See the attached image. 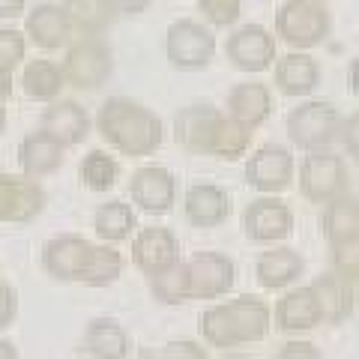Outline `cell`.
Instances as JSON below:
<instances>
[{
    "instance_id": "obj_23",
    "label": "cell",
    "mask_w": 359,
    "mask_h": 359,
    "mask_svg": "<svg viewBox=\"0 0 359 359\" xmlns=\"http://www.w3.org/2000/svg\"><path fill=\"white\" fill-rule=\"evenodd\" d=\"M273 111V93H269L266 84L257 81H243L228 93V114L233 120L245 123L249 129L261 126Z\"/></svg>"
},
{
    "instance_id": "obj_4",
    "label": "cell",
    "mask_w": 359,
    "mask_h": 359,
    "mask_svg": "<svg viewBox=\"0 0 359 359\" xmlns=\"http://www.w3.org/2000/svg\"><path fill=\"white\" fill-rule=\"evenodd\" d=\"M341 132V114L332 102L309 99L287 114V135L299 150H327Z\"/></svg>"
},
{
    "instance_id": "obj_9",
    "label": "cell",
    "mask_w": 359,
    "mask_h": 359,
    "mask_svg": "<svg viewBox=\"0 0 359 359\" xmlns=\"http://www.w3.org/2000/svg\"><path fill=\"white\" fill-rule=\"evenodd\" d=\"M224 54L240 72H266L276 63V39L261 25H245L228 36Z\"/></svg>"
},
{
    "instance_id": "obj_22",
    "label": "cell",
    "mask_w": 359,
    "mask_h": 359,
    "mask_svg": "<svg viewBox=\"0 0 359 359\" xmlns=\"http://www.w3.org/2000/svg\"><path fill=\"white\" fill-rule=\"evenodd\" d=\"M186 219L195 228H216L224 219L231 216V198L224 189L212 186V183H198L186 192Z\"/></svg>"
},
{
    "instance_id": "obj_1",
    "label": "cell",
    "mask_w": 359,
    "mask_h": 359,
    "mask_svg": "<svg viewBox=\"0 0 359 359\" xmlns=\"http://www.w3.org/2000/svg\"><path fill=\"white\" fill-rule=\"evenodd\" d=\"M96 129L123 156H150L162 147V120L132 99L114 96L99 108Z\"/></svg>"
},
{
    "instance_id": "obj_18",
    "label": "cell",
    "mask_w": 359,
    "mask_h": 359,
    "mask_svg": "<svg viewBox=\"0 0 359 359\" xmlns=\"http://www.w3.org/2000/svg\"><path fill=\"white\" fill-rule=\"evenodd\" d=\"M219 111L212 105H189L174 117V138L189 153L210 156L212 132L219 126Z\"/></svg>"
},
{
    "instance_id": "obj_5",
    "label": "cell",
    "mask_w": 359,
    "mask_h": 359,
    "mask_svg": "<svg viewBox=\"0 0 359 359\" xmlns=\"http://www.w3.org/2000/svg\"><path fill=\"white\" fill-rule=\"evenodd\" d=\"M60 69L66 84L78 90H99L114 69L108 42H102V36H81L78 42H69Z\"/></svg>"
},
{
    "instance_id": "obj_17",
    "label": "cell",
    "mask_w": 359,
    "mask_h": 359,
    "mask_svg": "<svg viewBox=\"0 0 359 359\" xmlns=\"http://www.w3.org/2000/svg\"><path fill=\"white\" fill-rule=\"evenodd\" d=\"M132 261L144 276H156L177 264V240L168 228H141L132 240Z\"/></svg>"
},
{
    "instance_id": "obj_8",
    "label": "cell",
    "mask_w": 359,
    "mask_h": 359,
    "mask_svg": "<svg viewBox=\"0 0 359 359\" xmlns=\"http://www.w3.org/2000/svg\"><path fill=\"white\" fill-rule=\"evenodd\" d=\"M245 180L264 195H278L294 183V156L282 144H264L245 162Z\"/></svg>"
},
{
    "instance_id": "obj_42",
    "label": "cell",
    "mask_w": 359,
    "mask_h": 359,
    "mask_svg": "<svg viewBox=\"0 0 359 359\" xmlns=\"http://www.w3.org/2000/svg\"><path fill=\"white\" fill-rule=\"evenodd\" d=\"M117 9V15H141L150 6V0H111Z\"/></svg>"
},
{
    "instance_id": "obj_37",
    "label": "cell",
    "mask_w": 359,
    "mask_h": 359,
    "mask_svg": "<svg viewBox=\"0 0 359 359\" xmlns=\"http://www.w3.org/2000/svg\"><path fill=\"white\" fill-rule=\"evenodd\" d=\"M332 261H335V273H341L347 278H356L359 276V240L335 245V249H332Z\"/></svg>"
},
{
    "instance_id": "obj_13",
    "label": "cell",
    "mask_w": 359,
    "mask_h": 359,
    "mask_svg": "<svg viewBox=\"0 0 359 359\" xmlns=\"http://www.w3.org/2000/svg\"><path fill=\"white\" fill-rule=\"evenodd\" d=\"M90 252H93V243H87L84 237H75V233H63V237H54L45 243L42 266L57 282H81Z\"/></svg>"
},
{
    "instance_id": "obj_26",
    "label": "cell",
    "mask_w": 359,
    "mask_h": 359,
    "mask_svg": "<svg viewBox=\"0 0 359 359\" xmlns=\"http://www.w3.org/2000/svg\"><path fill=\"white\" fill-rule=\"evenodd\" d=\"M302 273V257L282 245V249H269L255 261V276L261 287L266 290H278V287H287L290 282H297Z\"/></svg>"
},
{
    "instance_id": "obj_19",
    "label": "cell",
    "mask_w": 359,
    "mask_h": 359,
    "mask_svg": "<svg viewBox=\"0 0 359 359\" xmlns=\"http://www.w3.org/2000/svg\"><path fill=\"white\" fill-rule=\"evenodd\" d=\"M323 323H344L353 314V285L341 273H323L309 285Z\"/></svg>"
},
{
    "instance_id": "obj_21",
    "label": "cell",
    "mask_w": 359,
    "mask_h": 359,
    "mask_svg": "<svg viewBox=\"0 0 359 359\" xmlns=\"http://www.w3.org/2000/svg\"><path fill=\"white\" fill-rule=\"evenodd\" d=\"M63 144L54 141L51 135H45L42 129L39 132H30L21 138L18 144V165H21V174L25 177H48L54 174L57 168L63 165Z\"/></svg>"
},
{
    "instance_id": "obj_12",
    "label": "cell",
    "mask_w": 359,
    "mask_h": 359,
    "mask_svg": "<svg viewBox=\"0 0 359 359\" xmlns=\"http://www.w3.org/2000/svg\"><path fill=\"white\" fill-rule=\"evenodd\" d=\"M45 207V189L33 177L0 174V222L25 224L36 219Z\"/></svg>"
},
{
    "instance_id": "obj_48",
    "label": "cell",
    "mask_w": 359,
    "mask_h": 359,
    "mask_svg": "<svg viewBox=\"0 0 359 359\" xmlns=\"http://www.w3.org/2000/svg\"><path fill=\"white\" fill-rule=\"evenodd\" d=\"M224 359H249V356H224Z\"/></svg>"
},
{
    "instance_id": "obj_6",
    "label": "cell",
    "mask_w": 359,
    "mask_h": 359,
    "mask_svg": "<svg viewBox=\"0 0 359 359\" xmlns=\"http://www.w3.org/2000/svg\"><path fill=\"white\" fill-rule=\"evenodd\" d=\"M165 54L177 69H204L216 54V36L195 18H180L165 33Z\"/></svg>"
},
{
    "instance_id": "obj_35",
    "label": "cell",
    "mask_w": 359,
    "mask_h": 359,
    "mask_svg": "<svg viewBox=\"0 0 359 359\" xmlns=\"http://www.w3.org/2000/svg\"><path fill=\"white\" fill-rule=\"evenodd\" d=\"M27 54V39L21 30L13 27H0V72L13 75Z\"/></svg>"
},
{
    "instance_id": "obj_31",
    "label": "cell",
    "mask_w": 359,
    "mask_h": 359,
    "mask_svg": "<svg viewBox=\"0 0 359 359\" xmlns=\"http://www.w3.org/2000/svg\"><path fill=\"white\" fill-rule=\"evenodd\" d=\"M249 141H252V129L245 126V123L233 120L231 114L228 117H219V126L212 132V144H210V156H216V159H240L249 150Z\"/></svg>"
},
{
    "instance_id": "obj_7",
    "label": "cell",
    "mask_w": 359,
    "mask_h": 359,
    "mask_svg": "<svg viewBox=\"0 0 359 359\" xmlns=\"http://www.w3.org/2000/svg\"><path fill=\"white\" fill-rule=\"evenodd\" d=\"M347 186V165L330 150H311L299 168V192L311 204H327Z\"/></svg>"
},
{
    "instance_id": "obj_20",
    "label": "cell",
    "mask_w": 359,
    "mask_h": 359,
    "mask_svg": "<svg viewBox=\"0 0 359 359\" xmlns=\"http://www.w3.org/2000/svg\"><path fill=\"white\" fill-rule=\"evenodd\" d=\"M320 84V66L306 51H290L276 60V87L285 96H309Z\"/></svg>"
},
{
    "instance_id": "obj_38",
    "label": "cell",
    "mask_w": 359,
    "mask_h": 359,
    "mask_svg": "<svg viewBox=\"0 0 359 359\" xmlns=\"http://www.w3.org/2000/svg\"><path fill=\"white\" fill-rule=\"evenodd\" d=\"M156 359H207V351L195 341H171L162 347Z\"/></svg>"
},
{
    "instance_id": "obj_28",
    "label": "cell",
    "mask_w": 359,
    "mask_h": 359,
    "mask_svg": "<svg viewBox=\"0 0 359 359\" xmlns=\"http://www.w3.org/2000/svg\"><path fill=\"white\" fill-rule=\"evenodd\" d=\"M60 6L69 18L72 30H78L81 36H99L117 18V9L111 0H63Z\"/></svg>"
},
{
    "instance_id": "obj_46",
    "label": "cell",
    "mask_w": 359,
    "mask_h": 359,
    "mask_svg": "<svg viewBox=\"0 0 359 359\" xmlns=\"http://www.w3.org/2000/svg\"><path fill=\"white\" fill-rule=\"evenodd\" d=\"M351 90L359 96V57L351 60Z\"/></svg>"
},
{
    "instance_id": "obj_43",
    "label": "cell",
    "mask_w": 359,
    "mask_h": 359,
    "mask_svg": "<svg viewBox=\"0 0 359 359\" xmlns=\"http://www.w3.org/2000/svg\"><path fill=\"white\" fill-rule=\"evenodd\" d=\"M27 13V0H0V18H18Z\"/></svg>"
},
{
    "instance_id": "obj_14",
    "label": "cell",
    "mask_w": 359,
    "mask_h": 359,
    "mask_svg": "<svg viewBox=\"0 0 359 359\" xmlns=\"http://www.w3.org/2000/svg\"><path fill=\"white\" fill-rule=\"evenodd\" d=\"M294 231V212L273 195L257 198L245 210V237L255 243H278Z\"/></svg>"
},
{
    "instance_id": "obj_36",
    "label": "cell",
    "mask_w": 359,
    "mask_h": 359,
    "mask_svg": "<svg viewBox=\"0 0 359 359\" xmlns=\"http://www.w3.org/2000/svg\"><path fill=\"white\" fill-rule=\"evenodd\" d=\"M198 6L212 27L237 25V18L243 13V0H198Z\"/></svg>"
},
{
    "instance_id": "obj_11",
    "label": "cell",
    "mask_w": 359,
    "mask_h": 359,
    "mask_svg": "<svg viewBox=\"0 0 359 359\" xmlns=\"http://www.w3.org/2000/svg\"><path fill=\"white\" fill-rule=\"evenodd\" d=\"M129 195L144 212L165 216V212H171L174 201H177L174 174L162 165H144L129 180Z\"/></svg>"
},
{
    "instance_id": "obj_44",
    "label": "cell",
    "mask_w": 359,
    "mask_h": 359,
    "mask_svg": "<svg viewBox=\"0 0 359 359\" xmlns=\"http://www.w3.org/2000/svg\"><path fill=\"white\" fill-rule=\"evenodd\" d=\"M9 96H13V75L0 72V102H6Z\"/></svg>"
},
{
    "instance_id": "obj_41",
    "label": "cell",
    "mask_w": 359,
    "mask_h": 359,
    "mask_svg": "<svg viewBox=\"0 0 359 359\" xmlns=\"http://www.w3.org/2000/svg\"><path fill=\"white\" fill-rule=\"evenodd\" d=\"M276 359H323L311 341H287Z\"/></svg>"
},
{
    "instance_id": "obj_34",
    "label": "cell",
    "mask_w": 359,
    "mask_h": 359,
    "mask_svg": "<svg viewBox=\"0 0 359 359\" xmlns=\"http://www.w3.org/2000/svg\"><path fill=\"white\" fill-rule=\"evenodd\" d=\"M117 174H120V168L114 162V156H108L102 150H93L81 162V180H84L87 189H93V192H108V189H114Z\"/></svg>"
},
{
    "instance_id": "obj_10",
    "label": "cell",
    "mask_w": 359,
    "mask_h": 359,
    "mask_svg": "<svg viewBox=\"0 0 359 359\" xmlns=\"http://www.w3.org/2000/svg\"><path fill=\"white\" fill-rule=\"evenodd\" d=\"M189 273V297L192 299H216L233 287V261L219 252H201L186 264Z\"/></svg>"
},
{
    "instance_id": "obj_2",
    "label": "cell",
    "mask_w": 359,
    "mask_h": 359,
    "mask_svg": "<svg viewBox=\"0 0 359 359\" xmlns=\"http://www.w3.org/2000/svg\"><path fill=\"white\" fill-rule=\"evenodd\" d=\"M198 330L210 347H240L261 341L269 332V306L261 297L245 294L240 299L207 309L201 314Z\"/></svg>"
},
{
    "instance_id": "obj_25",
    "label": "cell",
    "mask_w": 359,
    "mask_h": 359,
    "mask_svg": "<svg viewBox=\"0 0 359 359\" xmlns=\"http://www.w3.org/2000/svg\"><path fill=\"white\" fill-rule=\"evenodd\" d=\"M323 233H327V243L332 249L359 240V201L344 192L327 201V210H323Z\"/></svg>"
},
{
    "instance_id": "obj_30",
    "label": "cell",
    "mask_w": 359,
    "mask_h": 359,
    "mask_svg": "<svg viewBox=\"0 0 359 359\" xmlns=\"http://www.w3.org/2000/svg\"><path fill=\"white\" fill-rule=\"evenodd\" d=\"M93 228H96V237L102 243H120V240L132 237V231L138 228V219H135L129 204H123V201H108V204H102L96 210Z\"/></svg>"
},
{
    "instance_id": "obj_29",
    "label": "cell",
    "mask_w": 359,
    "mask_h": 359,
    "mask_svg": "<svg viewBox=\"0 0 359 359\" xmlns=\"http://www.w3.org/2000/svg\"><path fill=\"white\" fill-rule=\"evenodd\" d=\"M66 87V78H63V69L57 63L51 60H30L21 72V90L36 99V102H54L60 96V90Z\"/></svg>"
},
{
    "instance_id": "obj_16",
    "label": "cell",
    "mask_w": 359,
    "mask_h": 359,
    "mask_svg": "<svg viewBox=\"0 0 359 359\" xmlns=\"http://www.w3.org/2000/svg\"><path fill=\"white\" fill-rule=\"evenodd\" d=\"M39 129L60 141L63 147H78L90 135V117L87 111L72 102V99H54L39 117Z\"/></svg>"
},
{
    "instance_id": "obj_15",
    "label": "cell",
    "mask_w": 359,
    "mask_h": 359,
    "mask_svg": "<svg viewBox=\"0 0 359 359\" xmlns=\"http://www.w3.org/2000/svg\"><path fill=\"white\" fill-rule=\"evenodd\" d=\"M25 36L42 51H60L72 42V25L60 4H36L25 15Z\"/></svg>"
},
{
    "instance_id": "obj_47",
    "label": "cell",
    "mask_w": 359,
    "mask_h": 359,
    "mask_svg": "<svg viewBox=\"0 0 359 359\" xmlns=\"http://www.w3.org/2000/svg\"><path fill=\"white\" fill-rule=\"evenodd\" d=\"M4 132H6V105L0 102V135H4Z\"/></svg>"
},
{
    "instance_id": "obj_27",
    "label": "cell",
    "mask_w": 359,
    "mask_h": 359,
    "mask_svg": "<svg viewBox=\"0 0 359 359\" xmlns=\"http://www.w3.org/2000/svg\"><path fill=\"white\" fill-rule=\"evenodd\" d=\"M84 351L93 359H126L129 356V335L111 318H96L84 330Z\"/></svg>"
},
{
    "instance_id": "obj_45",
    "label": "cell",
    "mask_w": 359,
    "mask_h": 359,
    "mask_svg": "<svg viewBox=\"0 0 359 359\" xmlns=\"http://www.w3.org/2000/svg\"><path fill=\"white\" fill-rule=\"evenodd\" d=\"M0 359H18V351L13 341H4L0 339Z\"/></svg>"
},
{
    "instance_id": "obj_32",
    "label": "cell",
    "mask_w": 359,
    "mask_h": 359,
    "mask_svg": "<svg viewBox=\"0 0 359 359\" xmlns=\"http://www.w3.org/2000/svg\"><path fill=\"white\" fill-rule=\"evenodd\" d=\"M123 273V255L111 245H93L90 252V261L81 273V285H90V287H108L114 285Z\"/></svg>"
},
{
    "instance_id": "obj_33",
    "label": "cell",
    "mask_w": 359,
    "mask_h": 359,
    "mask_svg": "<svg viewBox=\"0 0 359 359\" xmlns=\"http://www.w3.org/2000/svg\"><path fill=\"white\" fill-rule=\"evenodd\" d=\"M150 290L153 297L165 302V306H183L192 297H189V273H186V264H171L162 273L150 276Z\"/></svg>"
},
{
    "instance_id": "obj_24",
    "label": "cell",
    "mask_w": 359,
    "mask_h": 359,
    "mask_svg": "<svg viewBox=\"0 0 359 359\" xmlns=\"http://www.w3.org/2000/svg\"><path fill=\"white\" fill-rule=\"evenodd\" d=\"M276 323L285 332H306L320 323V309L314 299L311 287H297L285 294L276 306Z\"/></svg>"
},
{
    "instance_id": "obj_3",
    "label": "cell",
    "mask_w": 359,
    "mask_h": 359,
    "mask_svg": "<svg viewBox=\"0 0 359 359\" xmlns=\"http://www.w3.org/2000/svg\"><path fill=\"white\" fill-rule=\"evenodd\" d=\"M330 13L320 0H285L276 13V33L297 51H309L330 36Z\"/></svg>"
},
{
    "instance_id": "obj_40",
    "label": "cell",
    "mask_w": 359,
    "mask_h": 359,
    "mask_svg": "<svg viewBox=\"0 0 359 359\" xmlns=\"http://www.w3.org/2000/svg\"><path fill=\"white\" fill-rule=\"evenodd\" d=\"M341 144H344V150L347 156H353V159L359 162V111H353L347 120H341Z\"/></svg>"
},
{
    "instance_id": "obj_39",
    "label": "cell",
    "mask_w": 359,
    "mask_h": 359,
    "mask_svg": "<svg viewBox=\"0 0 359 359\" xmlns=\"http://www.w3.org/2000/svg\"><path fill=\"white\" fill-rule=\"evenodd\" d=\"M15 314H18V294H15V287L6 285V282H0V330L9 327V323L15 320Z\"/></svg>"
}]
</instances>
